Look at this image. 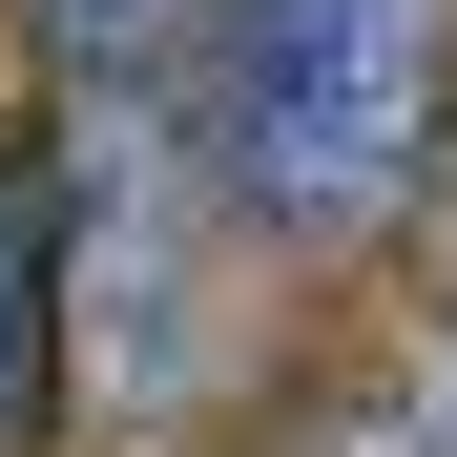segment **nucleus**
I'll return each mask as SVG.
<instances>
[{
    "instance_id": "f257e3e1",
    "label": "nucleus",
    "mask_w": 457,
    "mask_h": 457,
    "mask_svg": "<svg viewBox=\"0 0 457 457\" xmlns=\"http://www.w3.org/2000/svg\"><path fill=\"white\" fill-rule=\"evenodd\" d=\"M208 167L250 228L353 250L395 228L457 125V0H208Z\"/></svg>"
},
{
    "instance_id": "f03ea898",
    "label": "nucleus",
    "mask_w": 457,
    "mask_h": 457,
    "mask_svg": "<svg viewBox=\"0 0 457 457\" xmlns=\"http://www.w3.org/2000/svg\"><path fill=\"white\" fill-rule=\"evenodd\" d=\"M42 436V167L0 145V457Z\"/></svg>"
},
{
    "instance_id": "7ed1b4c3",
    "label": "nucleus",
    "mask_w": 457,
    "mask_h": 457,
    "mask_svg": "<svg viewBox=\"0 0 457 457\" xmlns=\"http://www.w3.org/2000/svg\"><path fill=\"white\" fill-rule=\"evenodd\" d=\"M208 0H62V42H104V62H145V42H187Z\"/></svg>"
}]
</instances>
